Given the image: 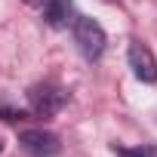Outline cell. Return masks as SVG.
<instances>
[{
    "instance_id": "6da1fadb",
    "label": "cell",
    "mask_w": 157,
    "mask_h": 157,
    "mask_svg": "<svg viewBox=\"0 0 157 157\" xmlns=\"http://www.w3.org/2000/svg\"><path fill=\"white\" fill-rule=\"evenodd\" d=\"M74 43H77V49L83 52V59L96 62V59L105 52L108 37H105V31H102V25H99L96 19L80 16V19H74Z\"/></svg>"
},
{
    "instance_id": "7a4b0ae2",
    "label": "cell",
    "mask_w": 157,
    "mask_h": 157,
    "mask_svg": "<svg viewBox=\"0 0 157 157\" xmlns=\"http://www.w3.org/2000/svg\"><path fill=\"white\" fill-rule=\"evenodd\" d=\"M28 102H31V111L40 114V117H52L65 108L68 102V93L59 86V83H34L28 90Z\"/></svg>"
},
{
    "instance_id": "3957f363",
    "label": "cell",
    "mask_w": 157,
    "mask_h": 157,
    "mask_svg": "<svg viewBox=\"0 0 157 157\" xmlns=\"http://www.w3.org/2000/svg\"><path fill=\"white\" fill-rule=\"evenodd\" d=\"M19 145L31 154V157H56L62 151L59 145V136L56 132H46V129H28L19 136Z\"/></svg>"
},
{
    "instance_id": "277c9868",
    "label": "cell",
    "mask_w": 157,
    "mask_h": 157,
    "mask_svg": "<svg viewBox=\"0 0 157 157\" xmlns=\"http://www.w3.org/2000/svg\"><path fill=\"white\" fill-rule=\"evenodd\" d=\"M126 59H129V68H132V74L139 77L142 83H154L157 80V59H154V52L145 46V43H129V52H126Z\"/></svg>"
},
{
    "instance_id": "5b68a950",
    "label": "cell",
    "mask_w": 157,
    "mask_h": 157,
    "mask_svg": "<svg viewBox=\"0 0 157 157\" xmlns=\"http://www.w3.org/2000/svg\"><path fill=\"white\" fill-rule=\"evenodd\" d=\"M74 3L71 0H49V3L43 6V19L49 28H68L74 19Z\"/></svg>"
},
{
    "instance_id": "8992f818",
    "label": "cell",
    "mask_w": 157,
    "mask_h": 157,
    "mask_svg": "<svg viewBox=\"0 0 157 157\" xmlns=\"http://www.w3.org/2000/svg\"><path fill=\"white\" fill-rule=\"evenodd\" d=\"M120 157H154L151 148H120Z\"/></svg>"
},
{
    "instance_id": "52a82bcc",
    "label": "cell",
    "mask_w": 157,
    "mask_h": 157,
    "mask_svg": "<svg viewBox=\"0 0 157 157\" xmlns=\"http://www.w3.org/2000/svg\"><path fill=\"white\" fill-rule=\"evenodd\" d=\"M25 3H28V6H34V10H43L49 0H25Z\"/></svg>"
},
{
    "instance_id": "ba28073f",
    "label": "cell",
    "mask_w": 157,
    "mask_h": 157,
    "mask_svg": "<svg viewBox=\"0 0 157 157\" xmlns=\"http://www.w3.org/2000/svg\"><path fill=\"white\" fill-rule=\"evenodd\" d=\"M0 151H3V142H0Z\"/></svg>"
}]
</instances>
